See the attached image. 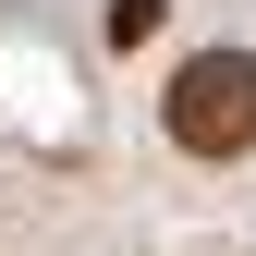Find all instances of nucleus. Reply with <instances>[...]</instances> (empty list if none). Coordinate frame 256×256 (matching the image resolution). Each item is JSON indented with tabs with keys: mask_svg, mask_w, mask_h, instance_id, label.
Returning a JSON list of instances; mask_svg holds the SVG:
<instances>
[{
	"mask_svg": "<svg viewBox=\"0 0 256 256\" xmlns=\"http://www.w3.org/2000/svg\"><path fill=\"white\" fill-rule=\"evenodd\" d=\"M171 146H196V158L256 146V61L244 49H208V61L171 74Z\"/></svg>",
	"mask_w": 256,
	"mask_h": 256,
	"instance_id": "nucleus-1",
	"label": "nucleus"
},
{
	"mask_svg": "<svg viewBox=\"0 0 256 256\" xmlns=\"http://www.w3.org/2000/svg\"><path fill=\"white\" fill-rule=\"evenodd\" d=\"M158 12H171V0H110V49H134V37H158Z\"/></svg>",
	"mask_w": 256,
	"mask_h": 256,
	"instance_id": "nucleus-2",
	"label": "nucleus"
}]
</instances>
